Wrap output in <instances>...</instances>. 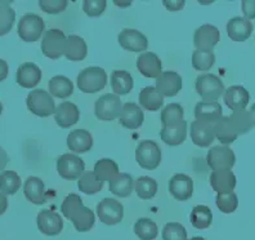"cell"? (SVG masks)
<instances>
[{
    "label": "cell",
    "instance_id": "obj_52",
    "mask_svg": "<svg viewBox=\"0 0 255 240\" xmlns=\"http://www.w3.org/2000/svg\"><path fill=\"white\" fill-rule=\"evenodd\" d=\"M6 76H8V63L0 58V81H3Z\"/></svg>",
    "mask_w": 255,
    "mask_h": 240
},
{
    "label": "cell",
    "instance_id": "obj_53",
    "mask_svg": "<svg viewBox=\"0 0 255 240\" xmlns=\"http://www.w3.org/2000/svg\"><path fill=\"white\" fill-rule=\"evenodd\" d=\"M6 208H8V200L3 193H0V216L5 212Z\"/></svg>",
    "mask_w": 255,
    "mask_h": 240
},
{
    "label": "cell",
    "instance_id": "obj_51",
    "mask_svg": "<svg viewBox=\"0 0 255 240\" xmlns=\"http://www.w3.org/2000/svg\"><path fill=\"white\" fill-rule=\"evenodd\" d=\"M8 162H9V156H8L5 150L0 146V172H3V169L5 168Z\"/></svg>",
    "mask_w": 255,
    "mask_h": 240
},
{
    "label": "cell",
    "instance_id": "obj_16",
    "mask_svg": "<svg viewBox=\"0 0 255 240\" xmlns=\"http://www.w3.org/2000/svg\"><path fill=\"white\" fill-rule=\"evenodd\" d=\"M156 89L162 97H174L182 89L181 75L175 71L161 72L156 79Z\"/></svg>",
    "mask_w": 255,
    "mask_h": 240
},
{
    "label": "cell",
    "instance_id": "obj_22",
    "mask_svg": "<svg viewBox=\"0 0 255 240\" xmlns=\"http://www.w3.org/2000/svg\"><path fill=\"white\" fill-rule=\"evenodd\" d=\"M223 98L228 109H231L232 111H237V110H245L250 101V94L241 85H232L226 89Z\"/></svg>",
    "mask_w": 255,
    "mask_h": 240
},
{
    "label": "cell",
    "instance_id": "obj_7",
    "mask_svg": "<svg viewBox=\"0 0 255 240\" xmlns=\"http://www.w3.org/2000/svg\"><path fill=\"white\" fill-rule=\"evenodd\" d=\"M122 110V100L115 93L103 94L96 101V105H94V114H96L97 119L106 120V122L120 118Z\"/></svg>",
    "mask_w": 255,
    "mask_h": 240
},
{
    "label": "cell",
    "instance_id": "obj_9",
    "mask_svg": "<svg viewBox=\"0 0 255 240\" xmlns=\"http://www.w3.org/2000/svg\"><path fill=\"white\" fill-rule=\"evenodd\" d=\"M84 162L75 154H63L57 159V171L58 175L65 180L75 181L84 173Z\"/></svg>",
    "mask_w": 255,
    "mask_h": 240
},
{
    "label": "cell",
    "instance_id": "obj_54",
    "mask_svg": "<svg viewBox=\"0 0 255 240\" xmlns=\"http://www.w3.org/2000/svg\"><path fill=\"white\" fill-rule=\"evenodd\" d=\"M250 114H252V118H253V122H254V127H255V103L250 107Z\"/></svg>",
    "mask_w": 255,
    "mask_h": 240
},
{
    "label": "cell",
    "instance_id": "obj_15",
    "mask_svg": "<svg viewBox=\"0 0 255 240\" xmlns=\"http://www.w3.org/2000/svg\"><path fill=\"white\" fill-rule=\"evenodd\" d=\"M169 191L179 202L188 200L193 194V181L190 176L177 173L169 181Z\"/></svg>",
    "mask_w": 255,
    "mask_h": 240
},
{
    "label": "cell",
    "instance_id": "obj_14",
    "mask_svg": "<svg viewBox=\"0 0 255 240\" xmlns=\"http://www.w3.org/2000/svg\"><path fill=\"white\" fill-rule=\"evenodd\" d=\"M119 44L130 52H144L148 47V39L138 30L124 28L118 36Z\"/></svg>",
    "mask_w": 255,
    "mask_h": 240
},
{
    "label": "cell",
    "instance_id": "obj_4",
    "mask_svg": "<svg viewBox=\"0 0 255 240\" xmlns=\"http://www.w3.org/2000/svg\"><path fill=\"white\" fill-rule=\"evenodd\" d=\"M28 110L40 118H48L56 112V103H54L52 94L44 89H34L30 92L26 98Z\"/></svg>",
    "mask_w": 255,
    "mask_h": 240
},
{
    "label": "cell",
    "instance_id": "obj_49",
    "mask_svg": "<svg viewBox=\"0 0 255 240\" xmlns=\"http://www.w3.org/2000/svg\"><path fill=\"white\" fill-rule=\"evenodd\" d=\"M241 8L246 19L255 18V0H244L241 1Z\"/></svg>",
    "mask_w": 255,
    "mask_h": 240
},
{
    "label": "cell",
    "instance_id": "obj_5",
    "mask_svg": "<svg viewBox=\"0 0 255 240\" xmlns=\"http://www.w3.org/2000/svg\"><path fill=\"white\" fill-rule=\"evenodd\" d=\"M135 160L140 168L152 171L161 163V150L159 145L151 140H144L139 142L135 150Z\"/></svg>",
    "mask_w": 255,
    "mask_h": 240
},
{
    "label": "cell",
    "instance_id": "obj_2",
    "mask_svg": "<svg viewBox=\"0 0 255 240\" xmlns=\"http://www.w3.org/2000/svg\"><path fill=\"white\" fill-rule=\"evenodd\" d=\"M78 88L84 93H96L102 91L107 84V74L102 67L91 66L81 70L76 80Z\"/></svg>",
    "mask_w": 255,
    "mask_h": 240
},
{
    "label": "cell",
    "instance_id": "obj_55",
    "mask_svg": "<svg viewBox=\"0 0 255 240\" xmlns=\"http://www.w3.org/2000/svg\"><path fill=\"white\" fill-rule=\"evenodd\" d=\"M190 240H205V239H204V238H201V237H193V238H191Z\"/></svg>",
    "mask_w": 255,
    "mask_h": 240
},
{
    "label": "cell",
    "instance_id": "obj_30",
    "mask_svg": "<svg viewBox=\"0 0 255 240\" xmlns=\"http://www.w3.org/2000/svg\"><path fill=\"white\" fill-rule=\"evenodd\" d=\"M134 81L131 75L124 70H115L111 74V87L116 96H124L133 89Z\"/></svg>",
    "mask_w": 255,
    "mask_h": 240
},
{
    "label": "cell",
    "instance_id": "obj_56",
    "mask_svg": "<svg viewBox=\"0 0 255 240\" xmlns=\"http://www.w3.org/2000/svg\"><path fill=\"white\" fill-rule=\"evenodd\" d=\"M1 112H3V105L0 103V115H1Z\"/></svg>",
    "mask_w": 255,
    "mask_h": 240
},
{
    "label": "cell",
    "instance_id": "obj_34",
    "mask_svg": "<svg viewBox=\"0 0 255 240\" xmlns=\"http://www.w3.org/2000/svg\"><path fill=\"white\" fill-rule=\"evenodd\" d=\"M214 132L215 137L218 138L219 142H222L223 145L232 144V142L239 137V134L235 131L234 125H232V123H231L228 116H223V118L214 125Z\"/></svg>",
    "mask_w": 255,
    "mask_h": 240
},
{
    "label": "cell",
    "instance_id": "obj_20",
    "mask_svg": "<svg viewBox=\"0 0 255 240\" xmlns=\"http://www.w3.org/2000/svg\"><path fill=\"white\" fill-rule=\"evenodd\" d=\"M195 118L199 122L215 125L223 118L222 116V106L217 101H214V102L201 101L195 107Z\"/></svg>",
    "mask_w": 255,
    "mask_h": 240
},
{
    "label": "cell",
    "instance_id": "obj_25",
    "mask_svg": "<svg viewBox=\"0 0 255 240\" xmlns=\"http://www.w3.org/2000/svg\"><path fill=\"white\" fill-rule=\"evenodd\" d=\"M210 185L218 194L234 193L236 187V176L232 171H213L210 175Z\"/></svg>",
    "mask_w": 255,
    "mask_h": 240
},
{
    "label": "cell",
    "instance_id": "obj_27",
    "mask_svg": "<svg viewBox=\"0 0 255 240\" xmlns=\"http://www.w3.org/2000/svg\"><path fill=\"white\" fill-rule=\"evenodd\" d=\"M23 193L28 202L41 206L47 202L45 198V185L39 177H28L23 185Z\"/></svg>",
    "mask_w": 255,
    "mask_h": 240
},
{
    "label": "cell",
    "instance_id": "obj_17",
    "mask_svg": "<svg viewBox=\"0 0 255 240\" xmlns=\"http://www.w3.org/2000/svg\"><path fill=\"white\" fill-rule=\"evenodd\" d=\"M190 134L191 138H192V142L196 146L209 147L213 144V141L215 138L214 125L195 120V122L191 123Z\"/></svg>",
    "mask_w": 255,
    "mask_h": 240
},
{
    "label": "cell",
    "instance_id": "obj_48",
    "mask_svg": "<svg viewBox=\"0 0 255 240\" xmlns=\"http://www.w3.org/2000/svg\"><path fill=\"white\" fill-rule=\"evenodd\" d=\"M41 9L49 14H58L67 8L66 0H40L39 1Z\"/></svg>",
    "mask_w": 255,
    "mask_h": 240
},
{
    "label": "cell",
    "instance_id": "obj_45",
    "mask_svg": "<svg viewBox=\"0 0 255 240\" xmlns=\"http://www.w3.org/2000/svg\"><path fill=\"white\" fill-rule=\"evenodd\" d=\"M162 239L164 240H187V231L182 224L178 222H169L164 226L162 230Z\"/></svg>",
    "mask_w": 255,
    "mask_h": 240
},
{
    "label": "cell",
    "instance_id": "obj_37",
    "mask_svg": "<svg viewBox=\"0 0 255 240\" xmlns=\"http://www.w3.org/2000/svg\"><path fill=\"white\" fill-rule=\"evenodd\" d=\"M213 222V213L206 206H197L191 212V224L195 229L205 230Z\"/></svg>",
    "mask_w": 255,
    "mask_h": 240
},
{
    "label": "cell",
    "instance_id": "obj_12",
    "mask_svg": "<svg viewBox=\"0 0 255 240\" xmlns=\"http://www.w3.org/2000/svg\"><path fill=\"white\" fill-rule=\"evenodd\" d=\"M219 39H221V32L215 26L205 25L200 26L195 31L193 35V44L196 47V50H204V52H209L218 44Z\"/></svg>",
    "mask_w": 255,
    "mask_h": 240
},
{
    "label": "cell",
    "instance_id": "obj_10",
    "mask_svg": "<svg viewBox=\"0 0 255 240\" xmlns=\"http://www.w3.org/2000/svg\"><path fill=\"white\" fill-rule=\"evenodd\" d=\"M206 162L213 171H231V168L235 166L236 158L234 150L223 145V146H214L209 150Z\"/></svg>",
    "mask_w": 255,
    "mask_h": 240
},
{
    "label": "cell",
    "instance_id": "obj_33",
    "mask_svg": "<svg viewBox=\"0 0 255 240\" xmlns=\"http://www.w3.org/2000/svg\"><path fill=\"white\" fill-rule=\"evenodd\" d=\"M74 92V83L63 75H57L49 80V93L57 98H67Z\"/></svg>",
    "mask_w": 255,
    "mask_h": 240
},
{
    "label": "cell",
    "instance_id": "obj_44",
    "mask_svg": "<svg viewBox=\"0 0 255 240\" xmlns=\"http://www.w3.org/2000/svg\"><path fill=\"white\" fill-rule=\"evenodd\" d=\"M215 63V54L212 50H195L192 54V66L197 71H209Z\"/></svg>",
    "mask_w": 255,
    "mask_h": 240
},
{
    "label": "cell",
    "instance_id": "obj_28",
    "mask_svg": "<svg viewBox=\"0 0 255 240\" xmlns=\"http://www.w3.org/2000/svg\"><path fill=\"white\" fill-rule=\"evenodd\" d=\"M88 54L87 43L79 35H69L66 43L65 57L70 61H83Z\"/></svg>",
    "mask_w": 255,
    "mask_h": 240
},
{
    "label": "cell",
    "instance_id": "obj_35",
    "mask_svg": "<svg viewBox=\"0 0 255 240\" xmlns=\"http://www.w3.org/2000/svg\"><path fill=\"white\" fill-rule=\"evenodd\" d=\"M234 125L235 131L239 134H245L248 132L252 131L254 128V122H253L252 114L250 111H246V110H237L231 114V116H228Z\"/></svg>",
    "mask_w": 255,
    "mask_h": 240
},
{
    "label": "cell",
    "instance_id": "obj_29",
    "mask_svg": "<svg viewBox=\"0 0 255 240\" xmlns=\"http://www.w3.org/2000/svg\"><path fill=\"white\" fill-rule=\"evenodd\" d=\"M160 137L169 146H178L183 144L187 137V122L183 120L181 124L174 127H162Z\"/></svg>",
    "mask_w": 255,
    "mask_h": 240
},
{
    "label": "cell",
    "instance_id": "obj_42",
    "mask_svg": "<svg viewBox=\"0 0 255 240\" xmlns=\"http://www.w3.org/2000/svg\"><path fill=\"white\" fill-rule=\"evenodd\" d=\"M16 21V12L9 1H0V36L6 35L12 30Z\"/></svg>",
    "mask_w": 255,
    "mask_h": 240
},
{
    "label": "cell",
    "instance_id": "obj_50",
    "mask_svg": "<svg viewBox=\"0 0 255 240\" xmlns=\"http://www.w3.org/2000/svg\"><path fill=\"white\" fill-rule=\"evenodd\" d=\"M162 4H164L170 12H178V10H181L184 6L183 0H168V1H162Z\"/></svg>",
    "mask_w": 255,
    "mask_h": 240
},
{
    "label": "cell",
    "instance_id": "obj_31",
    "mask_svg": "<svg viewBox=\"0 0 255 240\" xmlns=\"http://www.w3.org/2000/svg\"><path fill=\"white\" fill-rule=\"evenodd\" d=\"M139 103L143 109L156 111L164 105V97L156 87H146L139 93Z\"/></svg>",
    "mask_w": 255,
    "mask_h": 240
},
{
    "label": "cell",
    "instance_id": "obj_11",
    "mask_svg": "<svg viewBox=\"0 0 255 240\" xmlns=\"http://www.w3.org/2000/svg\"><path fill=\"white\" fill-rule=\"evenodd\" d=\"M97 215L102 224L107 226H114L122 222L124 217V207L114 198H106L97 206Z\"/></svg>",
    "mask_w": 255,
    "mask_h": 240
},
{
    "label": "cell",
    "instance_id": "obj_6",
    "mask_svg": "<svg viewBox=\"0 0 255 240\" xmlns=\"http://www.w3.org/2000/svg\"><path fill=\"white\" fill-rule=\"evenodd\" d=\"M67 36L61 30L50 28L44 32L41 41V52L50 59H58L65 54Z\"/></svg>",
    "mask_w": 255,
    "mask_h": 240
},
{
    "label": "cell",
    "instance_id": "obj_26",
    "mask_svg": "<svg viewBox=\"0 0 255 240\" xmlns=\"http://www.w3.org/2000/svg\"><path fill=\"white\" fill-rule=\"evenodd\" d=\"M67 147L76 154L87 153L93 147V137L85 129H75L67 136Z\"/></svg>",
    "mask_w": 255,
    "mask_h": 240
},
{
    "label": "cell",
    "instance_id": "obj_24",
    "mask_svg": "<svg viewBox=\"0 0 255 240\" xmlns=\"http://www.w3.org/2000/svg\"><path fill=\"white\" fill-rule=\"evenodd\" d=\"M143 111L137 103L127 102L123 105L122 115H120V124L128 129H138L143 124Z\"/></svg>",
    "mask_w": 255,
    "mask_h": 240
},
{
    "label": "cell",
    "instance_id": "obj_19",
    "mask_svg": "<svg viewBox=\"0 0 255 240\" xmlns=\"http://www.w3.org/2000/svg\"><path fill=\"white\" fill-rule=\"evenodd\" d=\"M253 31H254V26L252 21L246 19L245 17H234L227 23V34L234 41L241 43L248 40Z\"/></svg>",
    "mask_w": 255,
    "mask_h": 240
},
{
    "label": "cell",
    "instance_id": "obj_41",
    "mask_svg": "<svg viewBox=\"0 0 255 240\" xmlns=\"http://www.w3.org/2000/svg\"><path fill=\"white\" fill-rule=\"evenodd\" d=\"M134 234L140 240H153L157 238V225L149 219H140L134 225Z\"/></svg>",
    "mask_w": 255,
    "mask_h": 240
},
{
    "label": "cell",
    "instance_id": "obj_21",
    "mask_svg": "<svg viewBox=\"0 0 255 240\" xmlns=\"http://www.w3.org/2000/svg\"><path fill=\"white\" fill-rule=\"evenodd\" d=\"M137 69L146 78L157 79L162 72L161 59L157 57V54L151 53V52H144V53L138 57Z\"/></svg>",
    "mask_w": 255,
    "mask_h": 240
},
{
    "label": "cell",
    "instance_id": "obj_18",
    "mask_svg": "<svg viewBox=\"0 0 255 240\" xmlns=\"http://www.w3.org/2000/svg\"><path fill=\"white\" fill-rule=\"evenodd\" d=\"M79 118H80L79 107L69 101L59 103L54 112V119H56L57 124L63 129H67L76 124L79 122Z\"/></svg>",
    "mask_w": 255,
    "mask_h": 240
},
{
    "label": "cell",
    "instance_id": "obj_47",
    "mask_svg": "<svg viewBox=\"0 0 255 240\" xmlns=\"http://www.w3.org/2000/svg\"><path fill=\"white\" fill-rule=\"evenodd\" d=\"M107 6L106 0H84L83 1V10L89 17L101 16Z\"/></svg>",
    "mask_w": 255,
    "mask_h": 240
},
{
    "label": "cell",
    "instance_id": "obj_38",
    "mask_svg": "<svg viewBox=\"0 0 255 240\" xmlns=\"http://www.w3.org/2000/svg\"><path fill=\"white\" fill-rule=\"evenodd\" d=\"M22 181L19 176L13 171H3L0 173V193L13 195L19 190Z\"/></svg>",
    "mask_w": 255,
    "mask_h": 240
},
{
    "label": "cell",
    "instance_id": "obj_13",
    "mask_svg": "<svg viewBox=\"0 0 255 240\" xmlns=\"http://www.w3.org/2000/svg\"><path fill=\"white\" fill-rule=\"evenodd\" d=\"M37 229L41 234L48 235V237H54L58 235L63 229L62 217L54 211L50 209H43L39 212L36 219Z\"/></svg>",
    "mask_w": 255,
    "mask_h": 240
},
{
    "label": "cell",
    "instance_id": "obj_40",
    "mask_svg": "<svg viewBox=\"0 0 255 240\" xmlns=\"http://www.w3.org/2000/svg\"><path fill=\"white\" fill-rule=\"evenodd\" d=\"M183 107L179 103H169L161 112V123L164 127H174L183 122Z\"/></svg>",
    "mask_w": 255,
    "mask_h": 240
},
{
    "label": "cell",
    "instance_id": "obj_1",
    "mask_svg": "<svg viewBox=\"0 0 255 240\" xmlns=\"http://www.w3.org/2000/svg\"><path fill=\"white\" fill-rule=\"evenodd\" d=\"M65 219L71 221L75 226V230L79 233H87L94 226L96 216L92 209L87 208L83 204V200L78 194H69L63 200L61 207Z\"/></svg>",
    "mask_w": 255,
    "mask_h": 240
},
{
    "label": "cell",
    "instance_id": "obj_36",
    "mask_svg": "<svg viewBox=\"0 0 255 240\" xmlns=\"http://www.w3.org/2000/svg\"><path fill=\"white\" fill-rule=\"evenodd\" d=\"M94 173L102 182H111L119 175V167L112 159H100L94 166Z\"/></svg>",
    "mask_w": 255,
    "mask_h": 240
},
{
    "label": "cell",
    "instance_id": "obj_3",
    "mask_svg": "<svg viewBox=\"0 0 255 240\" xmlns=\"http://www.w3.org/2000/svg\"><path fill=\"white\" fill-rule=\"evenodd\" d=\"M195 87L202 101L206 102H214L226 92L223 81L214 74H202L197 76Z\"/></svg>",
    "mask_w": 255,
    "mask_h": 240
},
{
    "label": "cell",
    "instance_id": "obj_39",
    "mask_svg": "<svg viewBox=\"0 0 255 240\" xmlns=\"http://www.w3.org/2000/svg\"><path fill=\"white\" fill-rule=\"evenodd\" d=\"M78 187L81 193L87 194V195H93V194L100 193L102 190L103 182L97 178L94 172L87 171L79 178Z\"/></svg>",
    "mask_w": 255,
    "mask_h": 240
},
{
    "label": "cell",
    "instance_id": "obj_23",
    "mask_svg": "<svg viewBox=\"0 0 255 240\" xmlns=\"http://www.w3.org/2000/svg\"><path fill=\"white\" fill-rule=\"evenodd\" d=\"M41 70L39 66L32 62H26L21 65L17 70L16 80L19 87L22 88H34L40 83Z\"/></svg>",
    "mask_w": 255,
    "mask_h": 240
},
{
    "label": "cell",
    "instance_id": "obj_43",
    "mask_svg": "<svg viewBox=\"0 0 255 240\" xmlns=\"http://www.w3.org/2000/svg\"><path fill=\"white\" fill-rule=\"evenodd\" d=\"M134 189L140 199H152L157 194V182L151 177H139L134 184Z\"/></svg>",
    "mask_w": 255,
    "mask_h": 240
},
{
    "label": "cell",
    "instance_id": "obj_46",
    "mask_svg": "<svg viewBox=\"0 0 255 240\" xmlns=\"http://www.w3.org/2000/svg\"><path fill=\"white\" fill-rule=\"evenodd\" d=\"M217 207L219 211L223 213H232L237 209L239 206V198L235 193L231 194H218V197L215 199Z\"/></svg>",
    "mask_w": 255,
    "mask_h": 240
},
{
    "label": "cell",
    "instance_id": "obj_32",
    "mask_svg": "<svg viewBox=\"0 0 255 240\" xmlns=\"http://www.w3.org/2000/svg\"><path fill=\"white\" fill-rule=\"evenodd\" d=\"M134 189V181L130 175L128 173H119L111 182H110V191L114 195L120 198H127L131 194Z\"/></svg>",
    "mask_w": 255,
    "mask_h": 240
},
{
    "label": "cell",
    "instance_id": "obj_8",
    "mask_svg": "<svg viewBox=\"0 0 255 240\" xmlns=\"http://www.w3.org/2000/svg\"><path fill=\"white\" fill-rule=\"evenodd\" d=\"M44 28H45V23L40 16L34 13H26L25 16H22L19 19L17 31L22 40L26 43H32L43 35Z\"/></svg>",
    "mask_w": 255,
    "mask_h": 240
}]
</instances>
